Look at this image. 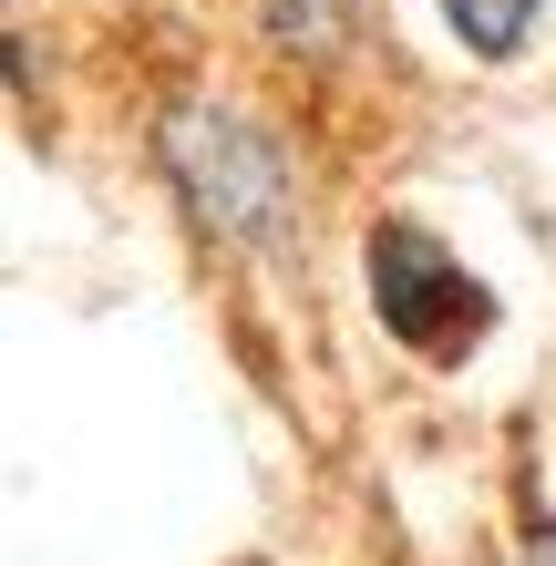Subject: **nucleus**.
Listing matches in <instances>:
<instances>
[{"mask_svg": "<svg viewBox=\"0 0 556 566\" xmlns=\"http://www.w3.org/2000/svg\"><path fill=\"white\" fill-rule=\"evenodd\" d=\"M536 11H546V0H443V21L464 31V52H484V62H505V52H526V31H536Z\"/></svg>", "mask_w": 556, "mask_h": 566, "instance_id": "3", "label": "nucleus"}, {"mask_svg": "<svg viewBox=\"0 0 556 566\" xmlns=\"http://www.w3.org/2000/svg\"><path fill=\"white\" fill-rule=\"evenodd\" d=\"M371 310H381L391 340L422 350V360H453L484 319H495L484 289L453 269V248L433 238V227H371Z\"/></svg>", "mask_w": 556, "mask_h": 566, "instance_id": "2", "label": "nucleus"}, {"mask_svg": "<svg viewBox=\"0 0 556 566\" xmlns=\"http://www.w3.org/2000/svg\"><path fill=\"white\" fill-rule=\"evenodd\" d=\"M166 176H176L186 207L207 217L217 238H238V248H279L289 227H300V176H289L279 135L248 124L238 104H176Z\"/></svg>", "mask_w": 556, "mask_h": 566, "instance_id": "1", "label": "nucleus"}, {"mask_svg": "<svg viewBox=\"0 0 556 566\" xmlns=\"http://www.w3.org/2000/svg\"><path fill=\"white\" fill-rule=\"evenodd\" d=\"M526 566H556V525H536V536H526Z\"/></svg>", "mask_w": 556, "mask_h": 566, "instance_id": "5", "label": "nucleus"}, {"mask_svg": "<svg viewBox=\"0 0 556 566\" xmlns=\"http://www.w3.org/2000/svg\"><path fill=\"white\" fill-rule=\"evenodd\" d=\"M350 21H361V0H269V31L289 52H340Z\"/></svg>", "mask_w": 556, "mask_h": 566, "instance_id": "4", "label": "nucleus"}]
</instances>
